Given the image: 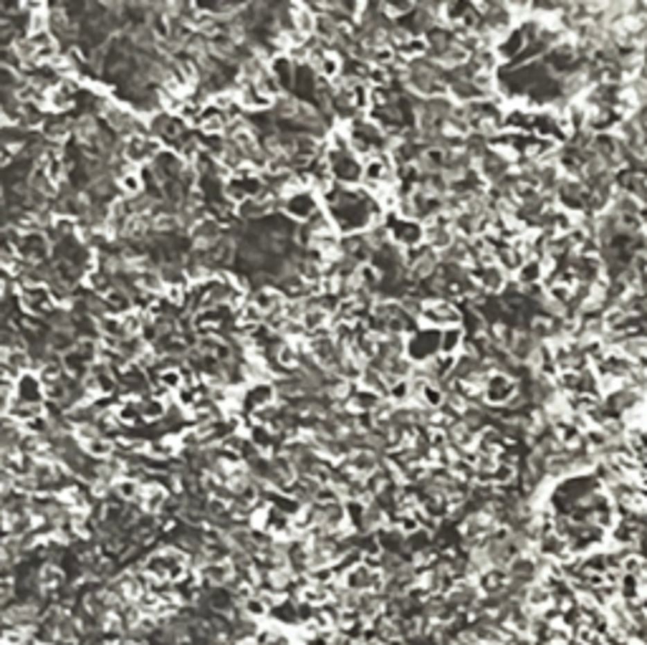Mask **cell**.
Listing matches in <instances>:
<instances>
[{
    "instance_id": "cell-15",
    "label": "cell",
    "mask_w": 647,
    "mask_h": 645,
    "mask_svg": "<svg viewBox=\"0 0 647 645\" xmlns=\"http://www.w3.org/2000/svg\"><path fill=\"white\" fill-rule=\"evenodd\" d=\"M139 289L147 291V294H165L167 291V281L162 279L159 268H147V271L139 273Z\"/></svg>"
},
{
    "instance_id": "cell-10",
    "label": "cell",
    "mask_w": 647,
    "mask_h": 645,
    "mask_svg": "<svg viewBox=\"0 0 647 645\" xmlns=\"http://www.w3.org/2000/svg\"><path fill=\"white\" fill-rule=\"evenodd\" d=\"M291 6H294V28L301 31L303 36H314L317 33V15L306 8V3H291Z\"/></svg>"
},
{
    "instance_id": "cell-14",
    "label": "cell",
    "mask_w": 647,
    "mask_h": 645,
    "mask_svg": "<svg viewBox=\"0 0 647 645\" xmlns=\"http://www.w3.org/2000/svg\"><path fill=\"white\" fill-rule=\"evenodd\" d=\"M116 185H119V193H122V198H137V195L147 193L144 180H142V175H139L137 170H132V172H127V175H122V178L116 180Z\"/></svg>"
},
{
    "instance_id": "cell-3",
    "label": "cell",
    "mask_w": 647,
    "mask_h": 645,
    "mask_svg": "<svg viewBox=\"0 0 647 645\" xmlns=\"http://www.w3.org/2000/svg\"><path fill=\"white\" fill-rule=\"evenodd\" d=\"M516 390H518V385L513 382L511 375L493 372L488 377V385H486V395H483V397H486L490 405H508V402L513 400Z\"/></svg>"
},
{
    "instance_id": "cell-6",
    "label": "cell",
    "mask_w": 647,
    "mask_h": 645,
    "mask_svg": "<svg viewBox=\"0 0 647 645\" xmlns=\"http://www.w3.org/2000/svg\"><path fill=\"white\" fill-rule=\"evenodd\" d=\"M268 71L274 74L283 89H294L296 64L291 61V58H288V53H278V56H274V61L268 64Z\"/></svg>"
},
{
    "instance_id": "cell-8",
    "label": "cell",
    "mask_w": 647,
    "mask_h": 645,
    "mask_svg": "<svg viewBox=\"0 0 647 645\" xmlns=\"http://www.w3.org/2000/svg\"><path fill=\"white\" fill-rule=\"evenodd\" d=\"M139 408V415H142L144 423H157V420H165L167 415V402L157 400V397H142V400H134Z\"/></svg>"
},
{
    "instance_id": "cell-1",
    "label": "cell",
    "mask_w": 647,
    "mask_h": 645,
    "mask_svg": "<svg viewBox=\"0 0 647 645\" xmlns=\"http://www.w3.org/2000/svg\"><path fill=\"white\" fill-rule=\"evenodd\" d=\"M18 307L26 316H48L56 309V301L51 296L48 286H28L21 289Z\"/></svg>"
},
{
    "instance_id": "cell-12",
    "label": "cell",
    "mask_w": 647,
    "mask_h": 645,
    "mask_svg": "<svg viewBox=\"0 0 647 645\" xmlns=\"http://www.w3.org/2000/svg\"><path fill=\"white\" fill-rule=\"evenodd\" d=\"M114 451H116L114 438H107V436H101V438H96V440H91V443L84 445V453H87V458H94V461H107V458H112V456H114Z\"/></svg>"
},
{
    "instance_id": "cell-11",
    "label": "cell",
    "mask_w": 647,
    "mask_h": 645,
    "mask_svg": "<svg viewBox=\"0 0 647 645\" xmlns=\"http://www.w3.org/2000/svg\"><path fill=\"white\" fill-rule=\"evenodd\" d=\"M466 332L463 327H447V329L440 332V352L443 354H455V352L463 350V342H466Z\"/></svg>"
},
{
    "instance_id": "cell-18",
    "label": "cell",
    "mask_w": 647,
    "mask_h": 645,
    "mask_svg": "<svg viewBox=\"0 0 647 645\" xmlns=\"http://www.w3.org/2000/svg\"><path fill=\"white\" fill-rule=\"evenodd\" d=\"M256 89H258L263 96H268L271 101H276V99H281V94H283V86L278 84V79H276L274 74L268 71V74H263L258 81H256Z\"/></svg>"
},
{
    "instance_id": "cell-19",
    "label": "cell",
    "mask_w": 647,
    "mask_h": 645,
    "mask_svg": "<svg viewBox=\"0 0 647 645\" xmlns=\"http://www.w3.org/2000/svg\"><path fill=\"white\" fill-rule=\"evenodd\" d=\"M116 413H119V423H122V428H134V425L144 423L142 415H139L137 402H122Z\"/></svg>"
},
{
    "instance_id": "cell-22",
    "label": "cell",
    "mask_w": 647,
    "mask_h": 645,
    "mask_svg": "<svg viewBox=\"0 0 647 645\" xmlns=\"http://www.w3.org/2000/svg\"><path fill=\"white\" fill-rule=\"evenodd\" d=\"M159 385H165L170 393H177V390L185 387V382H182L180 370H162V375H159Z\"/></svg>"
},
{
    "instance_id": "cell-2",
    "label": "cell",
    "mask_w": 647,
    "mask_h": 645,
    "mask_svg": "<svg viewBox=\"0 0 647 645\" xmlns=\"http://www.w3.org/2000/svg\"><path fill=\"white\" fill-rule=\"evenodd\" d=\"M319 210H321V205H319L314 190H299V193H291L283 198V213L299 223H309Z\"/></svg>"
},
{
    "instance_id": "cell-24",
    "label": "cell",
    "mask_w": 647,
    "mask_h": 645,
    "mask_svg": "<svg viewBox=\"0 0 647 645\" xmlns=\"http://www.w3.org/2000/svg\"><path fill=\"white\" fill-rule=\"evenodd\" d=\"M165 299L172 304V307H182L185 309V299H187V289L185 286H167Z\"/></svg>"
},
{
    "instance_id": "cell-5",
    "label": "cell",
    "mask_w": 647,
    "mask_h": 645,
    "mask_svg": "<svg viewBox=\"0 0 647 645\" xmlns=\"http://www.w3.org/2000/svg\"><path fill=\"white\" fill-rule=\"evenodd\" d=\"M245 400L251 402L253 410H258V408H266V405L278 402V393H276L274 382H256V385H251L245 390Z\"/></svg>"
},
{
    "instance_id": "cell-21",
    "label": "cell",
    "mask_w": 647,
    "mask_h": 645,
    "mask_svg": "<svg viewBox=\"0 0 647 645\" xmlns=\"http://www.w3.org/2000/svg\"><path fill=\"white\" fill-rule=\"evenodd\" d=\"M531 122H533V119L526 114L524 109H511L508 114L504 117V127L506 129H526Z\"/></svg>"
},
{
    "instance_id": "cell-9",
    "label": "cell",
    "mask_w": 647,
    "mask_h": 645,
    "mask_svg": "<svg viewBox=\"0 0 647 645\" xmlns=\"http://www.w3.org/2000/svg\"><path fill=\"white\" fill-rule=\"evenodd\" d=\"M104 301H107V309L112 316H124L130 314L132 309H134V304H132V296L124 291V289L114 286L112 291H109L107 296H104Z\"/></svg>"
},
{
    "instance_id": "cell-7",
    "label": "cell",
    "mask_w": 647,
    "mask_h": 645,
    "mask_svg": "<svg viewBox=\"0 0 647 645\" xmlns=\"http://www.w3.org/2000/svg\"><path fill=\"white\" fill-rule=\"evenodd\" d=\"M236 94H238V104L243 107V112H263V109L274 107V101L268 99V96H263V94L256 89V84L243 86V89Z\"/></svg>"
},
{
    "instance_id": "cell-13",
    "label": "cell",
    "mask_w": 647,
    "mask_h": 645,
    "mask_svg": "<svg viewBox=\"0 0 647 645\" xmlns=\"http://www.w3.org/2000/svg\"><path fill=\"white\" fill-rule=\"evenodd\" d=\"M76 104H79L76 94L64 89L61 84H58L53 92H48V112H69V109H73Z\"/></svg>"
},
{
    "instance_id": "cell-20",
    "label": "cell",
    "mask_w": 647,
    "mask_h": 645,
    "mask_svg": "<svg viewBox=\"0 0 647 645\" xmlns=\"http://www.w3.org/2000/svg\"><path fill=\"white\" fill-rule=\"evenodd\" d=\"M392 71L389 69H382V66H372V71H369V79L367 84L374 86V89H389V84H392Z\"/></svg>"
},
{
    "instance_id": "cell-23",
    "label": "cell",
    "mask_w": 647,
    "mask_h": 645,
    "mask_svg": "<svg viewBox=\"0 0 647 645\" xmlns=\"http://www.w3.org/2000/svg\"><path fill=\"white\" fill-rule=\"evenodd\" d=\"M513 479H516V466H508V463H498L496 473H493V483H496V486H506V488H508V483Z\"/></svg>"
},
{
    "instance_id": "cell-4",
    "label": "cell",
    "mask_w": 647,
    "mask_h": 645,
    "mask_svg": "<svg viewBox=\"0 0 647 645\" xmlns=\"http://www.w3.org/2000/svg\"><path fill=\"white\" fill-rule=\"evenodd\" d=\"M251 301L256 304V307L263 311V314H274V311H278V309L286 307V296H283V291L276 286H268V289H260V291H253L251 294Z\"/></svg>"
},
{
    "instance_id": "cell-17",
    "label": "cell",
    "mask_w": 647,
    "mask_h": 645,
    "mask_svg": "<svg viewBox=\"0 0 647 645\" xmlns=\"http://www.w3.org/2000/svg\"><path fill=\"white\" fill-rule=\"evenodd\" d=\"M99 332H101V337L127 339V332H124L122 316H112V314H107V316H104V319H99Z\"/></svg>"
},
{
    "instance_id": "cell-16",
    "label": "cell",
    "mask_w": 647,
    "mask_h": 645,
    "mask_svg": "<svg viewBox=\"0 0 647 645\" xmlns=\"http://www.w3.org/2000/svg\"><path fill=\"white\" fill-rule=\"evenodd\" d=\"M541 276H544V264H541V261H533V258H531V261H526L524 268L518 271V284H521L524 289H531L533 284L541 279Z\"/></svg>"
}]
</instances>
